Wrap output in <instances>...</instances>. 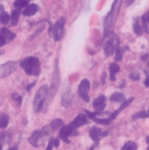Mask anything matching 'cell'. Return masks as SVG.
Instances as JSON below:
<instances>
[{"mask_svg":"<svg viewBox=\"0 0 149 150\" xmlns=\"http://www.w3.org/2000/svg\"><path fill=\"white\" fill-rule=\"evenodd\" d=\"M121 2L122 0H114L113 5H112V8L110 11V13L106 15L105 20H104V30H105V35H109L110 32H111L112 27L114 25V21L119 14V9H120V6H121Z\"/></svg>","mask_w":149,"mask_h":150,"instance_id":"cell-1","label":"cell"},{"mask_svg":"<svg viewBox=\"0 0 149 150\" xmlns=\"http://www.w3.org/2000/svg\"><path fill=\"white\" fill-rule=\"evenodd\" d=\"M20 67L28 76L40 75V61L36 57H27L20 62Z\"/></svg>","mask_w":149,"mask_h":150,"instance_id":"cell-2","label":"cell"},{"mask_svg":"<svg viewBox=\"0 0 149 150\" xmlns=\"http://www.w3.org/2000/svg\"><path fill=\"white\" fill-rule=\"evenodd\" d=\"M48 92H49V87L47 85H42L40 87V90L37 91L35 99H34V103H33V107H34L35 112H40L42 110V106H43L44 101L47 100Z\"/></svg>","mask_w":149,"mask_h":150,"instance_id":"cell-3","label":"cell"},{"mask_svg":"<svg viewBox=\"0 0 149 150\" xmlns=\"http://www.w3.org/2000/svg\"><path fill=\"white\" fill-rule=\"evenodd\" d=\"M19 67L18 62H7L0 65V78H6L7 76H9L11 74H13Z\"/></svg>","mask_w":149,"mask_h":150,"instance_id":"cell-4","label":"cell"},{"mask_svg":"<svg viewBox=\"0 0 149 150\" xmlns=\"http://www.w3.org/2000/svg\"><path fill=\"white\" fill-rule=\"evenodd\" d=\"M119 47V41H118V38L115 36V35H113L112 34V36L109 40H107V42L105 43V45H104V51H105V55L106 56H112L114 52H115V50H116V48Z\"/></svg>","mask_w":149,"mask_h":150,"instance_id":"cell-5","label":"cell"},{"mask_svg":"<svg viewBox=\"0 0 149 150\" xmlns=\"http://www.w3.org/2000/svg\"><path fill=\"white\" fill-rule=\"evenodd\" d=\"M64 25H65V19L64 18H61L58 21H56V23L54 26V29H53V35H54L55 41L62 40L63 35H64Z\"/></svg>","mask_w":149,"mask_h":150,"instance_id":"cell-6","label":"cell"},{"mask_svg":"<svg viewBox=\"0 0 149 150\" xmlns=\"http://www.w3.org/2000/svg\"><path fill=\"white\" fill-rule=\"evenodd\" d=\"M74 135H77V130H76V128H74L71 125L63 126L60 129V137L64 142H69V137L70 136H74Z\"/></svg>","mask_w":149,"mask_h":150,"instance_id":"cell-7","label":"cell"},{"mask_svg":"<svg viewBox=\"0 0 149 150\" xmlns=\"http://www.w3.org/2000/svg\"><path fill=\"white\" fill-rule=\"evenodd\" d=\"M89 91H90V81H89L87 79H83V80L80 81V84H79L78 93H79V96L82 97V99H83L84 101H86V103L90 100V99H89V96H87Z\"/></svg>","mask_w":149,"mask_h":150,"instance_id":"cell-8","label":"cell"},{"mask_svg":"<svg viewBox=\"0 0 149 150\" xmlns=\"http://www.w3.org/2000/svg\"><path fill=\"white\" fill-rule=\"evenodd\" d=\"M29 142L34 147H40L42 144V142H43V134L41 133V130H36V132L33 133V135L29 137Z\"/></svg>","mask_w":149,"mask_h":150,"instance_id":"cell-9","label":"cell"},{"mask_svg":"<svg viewBox=\"0 0 149 150\" xmlns=\"http://www.w3.org/2000/svg\"><path fill=\"white\" fill-rule=\"evenodd\" d=\"M85 123H87V116H86V114H79V115H77L74 117V120L70 125L74 128H78V127H80V126H83Z\"/></svg>","mask_w":149,"mask_h":150,"instance_id":"cell-10","label":"cell"},{"mask_svg":"<svg viewBox=\"0 0 149 150\" xmlns=\"http://www.w3.org/2000/svg\"><path fill=\"white\" fill-rule=\"evenodd\" d=\"M105 103H106V97L105 96H100L93 101V108L97 112H101L105 108Z\"/></svg>","mask_w":149,"mask_h":150,"instance_id":"cell-11","label":"cell"},{"mask_svg":"<svg viewBox=\"0 0 149 150\" xmlns=\"http://www.w3.org/2000/svg\"><path fill=\"white\" fill-rule=\"evenodd\" d=\"M0 35L6 40V42H11L15 38V34L13 32H11L9 29H7V28H1L0 29Z\"/></svg>","mask_w":149,"mask_h":150,"instance_id":"cell-12","label":"cell"},{"mask_svg":"<svg viewBox=\"0 0 149 150\" xmlns=\"http://www.w3.org/2000/svg\"><path fill=\"white\" fill-rule=\"evenodd\" d=\"M37 11H38V6L35 5V4H31V5H28V6L23 9L22 14L26 15V16H32V15H34V14L36 13Z\"/></svg>","mask_w":149,"mask_h":150,"instance_id":"cell-13","label":"cell"},{"mask_svg":"<svg viewBox=\"0 0 149 150\" xmlns=\"http://www.w3.org/2000/svg\"><path fill=\"white\" fill-rule=\"evenodd\" d=\"M90 137H91L94 142H99V140H100V137H101V132H100V129L97 128V127H92V128L90 129Z\"/></svg>","mask_w":149,"mask_h":150,"instance_id":"cell-14","label":"cell"},{"mask_svg":"<svg viewBox=\"0 0 149 150\" xmlns=\"http://www.w3.org/2000/svg\"><path fill=\"white\" fill-rule=\"evenodd\" d=\"M0 11H1V14H0V22H1L2 25H7V23L9 22V20H11V16H9L8 13H6V12L4 11V6H2V5H0Z\"/></svg>","mask_w":149,"mask_h":150,"instance_id":"cell-15","label":"cell"},{"mask_svg":"<svg viewBox=\"0 0 149 150\" xmlns=\"http://www.w3.org/2000/svg\"><path fill=\"white\" fill-rule=\"evenodd\" d=\"M111 101L113 103H125L126 99H125V96L120 92H115L111 96Z\"/></svg>","mask_w":149,"mask_h":150,"instance_id":"cell-16","label":"cell"},{"mask_svg":"<svg viewBox=\"0 0 149 150\" xmlns=\"http://www.w3.org/2000/svg\"><path fill=\"white\" fill-rule=\"evenodd\" d=\"M49 126H50V128L53 130H57V129H61L64 126V123H63V121L61 119H55V120L51 121V123Z\"/></svg>","mask_w":149,"mask_h":150,"instance_id":"cell-17","label":"cell"},{"mask_svg":"<svg viewBox=\"0 0 149 150\" xmlns=\"http://www.w3.org/2000/svg\"><path fill=\"white\" fill-rule=\"evenodd\" d=\"M119 71H120V68H119L118 64L113 63V64L110 65V78H111V80H115V75Z\"/></svg>","mask_w":149,"mask_h":150,"instance_id":"cell-18","label":"cell"},{"mask_svg":"<svg viewBox=\"0 0 149 150\" xmlns=\"http://www.w3.org/2000/svg\"><path fill=\"white\" fill-rule=\"evenodd\" d=\"M20 11L18 9H14L11 14V22H12V26H16L18 25V21H19V18H20Z\"/></svg>","mask_w":149,"mask_h":150,"instance_id":"cell-19","label":"cell"},{"mask_svg":"<svg viewBox=\"0 0 149 150\" xmlns=\"http://www.w3.org/2000/svg\"><path fill=\"white\" fill-rule=\"evenodd\" d=\"M71 101H72V96H71L70 91L68 90V93H64V94H63L62 104H63V106H69V105L71 104Z\"/></svg>","mask_w":149,"mask_h":150,"instance_id":"cell-20","label":"cell"},{"mask_svg":"<svg viewBox=\"0 0 149 150\" xmlns=\"http://www.w3.org/2000/svg\"><path fill=\"white\" fill-rule=\"evenodd\" d=\"M133 28H134V32H135V34H136L138 36L142 35V27L140 26L139 19H135V20H134V26H133Z\"/></svg>","mask_w":149,"mask_h":150,"instance_id":"cell-21","label":"cell"},{"mask_svg":"<svg viewBox=\"0 0 149 150\" xmlns=\"http://www.w3.org/2000/svg\"><path fill=\"white\" fill-rule=\"evenodd\" d=\"M28 6V0H15L14 1V7L15 8H22V7H27Z\"/></svg>","mask_w":149,"mask_h":150,"instance_id":"cell-22","label":"cell"},{"mask_svg":"<svg viewBox=\"0 0 149 150\" xmlns=\"http://www.w3.org/2000/svg\"><path fill=\"white\" fill-rule=\"evenodd\" d=\"M8 125V116L6 114H0V128H6Z\"/></svg>","mask_w":149,"mask_h":150,"instance_id":"cell-23","label":"cell"},{"mask_svg":"<svg viewBox=\"0 0 149 150\" xmlns=\"http://www.w3.org/2000/svg\"><path fill=\"white\" fill-rule=\"evenodd\" d=\"M138 146L134 142H127L126 144H123V147L121 148V150H136Z\"/></svg>","mask_w":149,"mask_h":150,"instance_id":"cell-24","label":"cell"},{"mask_svg":"<svg viewBox=\"0 0 149 150\" xmlns=\"http://www.w3.org/2000/svg\"><path fill=\"white\" fill-rule=\"evenodd\" d=\"M141 20H142V22H143V27H145V30L149 33V29L147 28V23L149 22V12H147L142 18H141Z\"/></svg>","mask_w":149,"mask_h":150,"instance_id":"cell-25","label":"cell"},{"mask_svg":"<svg viewBox=\"0 0 149 150\" xmlns=\"http://www.w3.org/2000/svg\"><path fill=\"white\" fill-rule=\"evenodd\" d=\"M9 140H11L9 134H6V133L0 134V144H2V143H5V142H7V141H9Z\"/></svg>","mask_w":149,"mask_h":150,"instance_id":"cell-26","label":"cell"},{"mask_svg":"<svg viewBox=\"0 0 149 150\" xmlns=\"http://www.w3.org/2000/svg\"><path fill=\"white\" fill-rule=\"evenodd\" d=\"M143 119V117H148V113L147 112H139L136 113L135 115H133V120H136V119Z\"/></svg>","mask_w":149,"mask_h":150,"instance_id":"cell-27","label":"cell"},{"mask_svg":"<svg viewBox=\"0 0 149 150\" xmlns=\"http://www.w3.org/2000/svg\"><path fill=\"white\" fill-rule=\"evenodd\" d=\"M121 58H122V49L118 47L115 50V61H121Z\"/></svg>","mask_w":149,"mask_h":150,"instance_id":"cell-28","label":"cell"},{"mask_svg":"<svg viewBox=\"0 0 149 150\" xmlns=\"http://www.w3.org/2000/svg\"><path fill=\"white\" fill-rule=\"evenodd\" d=\"M12 98H13V100H15V101H16V104H18L19 106L21 105V103H22V98H21V96H19V94L14 93V94H12Z\"/></svg>","mask_w":149,"mask_h":150,"instance_id":"cell-29","label":"cell"},{"mask_svg":"<svg viewBox=\"0 0 149 150\" xmlns=\"http://www.w3.org/2000/svg\"><path fill=\"white\" fill-rule=\"evenodd\" d=\"M51 128H50V126H45L42 130H41V133L43 134V136H45V135H50V133H51Z\"/></svg>","mask_w":149,"mask_h":150,"instance_id":"cell-30","label":"cell"},{"mask_svg":"<svg viewBox=\"0 0 149 150\" xmlns=\"http://www.w3.org/2000/svg\"><path fill=\"white\" fill-rule=\"evenodd\" d=\"M129 77H131L132 80H138V79H140V74L135 71V72H132V74L129 75Z\"/></svg>","mask_w":149,"mask_h":150,"instance_id":"cell-31","label":"cell"},{"mask_svg":"<svg viewBox=\"0 0 149 150\" xmlns=\"http://www.w3.org/2000/svg\"><path fill=\"white\" fill-rule=\"evenodd\" d=\"M53 139H50L49 140V143H48V146H47V149L45 150H53Z\"/></svg>","mask_w":149,"mask_h":150,"instance_id":"cell-32","label":"cell"},{"mask_svg":"<svg viewBox=\"0 0 149 150\" xmlns=\"http://www.w3.org/2000/svg\"><path fill=\"white\" fill-rule=\"evenodd\" d=\"M53 146L54 147H58L60 146V140L58 139H53Z\"/></svg>","mask_w":149,"mask_h":150,"instance_id":"cell-33","label":"cell"},{"mask_svg":"<svg viewBox=\"0 0 149 150\" xmlns=\"http://www.w3.org/2000/svg\"><path fill=\"white\" fill-rule=\"evenodd\" d=\"M6 43H7V42H6V40L2 38L1 35H0V48H1V47H4Z\"/></svg>","mask_w":149,"mask_h":150,"instance_id":"cell-34","label":"cell"},{"mask_svg":"<svg viewBox=\"0 0 149 150\" xmlns=\"http://www.w3.org/2000/svg\"><path fill=\"white\" fill-rule=\"evenodd\" d=\"M145 85H146L147 87H149V76L146 78V80H145Z\"/></svg>","mask_w":149,"mask_h":150,"instance_id":"cell-35","label":"cell"},{"mask_svg":"<svg viewBox=\"0 0 149 150\" xmlns=\"http://www.w3.org/2000/svg\"><path fill=\"white\" fill-rule=\"evenodd\" d=\"M33 86H34V83H33V84H31V85H28V86H27V91H31V88H32Z\"/></svg>","mask_w":149,"mask_h":150,"instance_id":"cell-36","label":"cell"},{"mask_svg":"<svg viewBox=\"0 0 149 150\" xmlns=\"http://www.w3.org/2000/svg\"><path fill=\"white\" fill-rule=\"evenodd\" d=\"M9 150H18V147H14V148H12V149H9Z\"/></svg>","mask_w":149,"mask_h":150,"instance_id":"cell-37","label":"cell"},{"mask_svg":"<svg viewBox=\"0 0 149 150\" xmlns=\"http://www.w3.org/2000/svg\"><path fill=\"white\" fill-rule=\"evenodd\" d=\"M94 149V146H93V147H92V148H90V150H93Z\"/></svg>","mask_w":149,"mask_h":150,"instance_id":"cell-38","label":"cell"},{"mask_svg":"<svg viewBox=\"0 0 149 150\" xmlns=\"http://www.w3.org/2000/svg\"><path fill=\"white\" fill-rule=\"evenodd\" d=\"M147 142L149 143V137H147Z\"/></svg>","mask_w":149,"mask_h":150,"instance_id":"cell-39","label":"cell"},{"mask_svg":"<svg viewBox=\"0 0 149 150\" xmlns=\"http://www.w3.org/2000/svg\"><path fill=\"white\" fill-rule=\"evenodd\" d=\"M147 113H148V116H149V107H148V112H147Z\"/></svg>","mask_w":149,"mask_h":150,"instance_id":"cell-40","label":"cell"},{"mask_svg":"<svg viewBox=\"0 0 149 150\" xmlns=\"http://www.w3.org/2000/svg\"><path fill=\"white\" fill-rule=\"evenodd\" d=\"M0 55H2V51H0Z\"/></svg>","mask_w":149,"mask_h":150,"instance_id":"cell-41","label":"cell"},{"mask_svg":"<svg viewBox=\"0 0 149 150\" xmlns=\"http://www.w3.org/2000/svg\"><path fill=\"white\" fill-rule=\"evenodd\" d=\"M0 150H2V148H1V146H0Z\"/></svg>","mask_w":149,"mask_h":150,"instance_id":"cell-42","label":"cell"},{"mask_svg":"<svg viewBox=\"0 0 149 150\" xmlns=\"http://www.w3.org/2000/svg\"><path fill=\"white\" fill-rule=\"evenodd\" d=\"M148 69H149V63H148Z\"/></svg>","mask_w":149,"mask_h":150,"instance_id":"cell-43","label":"cell"},{"mask_svg":"<svg viewBox=\"0 0 149 150\" xmlns=\"http://www.w3.org/2000/svg\"><path fill=\"white\" fill-rule=\"evenodd\" d=\"M131 1H134V0H131Z\"/></svg>","mask_w":149,"mask_h":150,"instance_id":"cell-44","label":"cell"}]
</instances>
